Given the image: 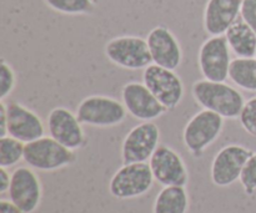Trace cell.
Listing matches in <instances>:
<instances>
[{"instance_id": "obj_1", "label": "cell", "mask_w": 256, "mask_h": 213, "mask_svg": "<svg viewBox=\"0 0 256 213\" xmlns=\"http://www.w3.org/2000/svg\"><path fill=\"white\" fill-rule=\"evenodd\" d=\"M192 95L202 109L216 112L224 119H239L245 105L244 95L226 81L196 80L192 86Z\"/></svg>"}, {"instance_id": "obj_2", "label": "cell", "mask_w": 256, "mask_h": 213, "mask_svg": "<svg viewBox=\"0 0 256 213\" xmlns=\"http://www.w3.org/2000/svg\"><path fill=\"white\" fill-rule=\"evenodd\" d=\"M224 126V117L210 110H200L182 130L184 146L192 156L200 157L222 136Z\"/></svg>"}, {"instance_id": "obj_3", "label": "cell", "mask_w": 256, "mask_h": 213, "mask_svg": "<svg viewBox=\"0 0 256 213\" xmlns=\"http://www.w3.org/2000/svg\"><path fill=\"white\" fill-rule=\"evenodd\" d=\"M24 161L35 171L54 172L76 161V154L50 136L25 144Z\"/></svg>"}, {"instance_id": "obj_4", "label": "cell", "mask_w": 256, "mask_h": 213, "mask_svg": "<svg viewBox=\"0 0 256 213\" xmlns=\"http://www.w3.org/2000/svg\"><path fill=\"white\" fill-rule=\"evenodd\" d=\"M75 114L82 125L99 129L118 126L129 115L122 101L106 95H90L82 99Z\"/></svg>"}, {"instance_id": "obj_5", "label": "cell", "mask_w": 256, "mask_h": 213, "mask_svg": "<svg viewBox=\"0 0 256 213\" xmlns=\"http://www.w3.org/2000/svg\"><path fill=\"white\" fill-rule=\"evenodd\" d=\"M105 56L124 70H145L152 64L146 39L136 35H122L110 39L105 45Z\"/></svg>"}, {"instance_id": "obj_6", "label": "cell", "mask_w": 256, "mask_h": 213, "mask_svg": "<svg viewBox=\"0 0 256 213\" xmlns=\"http://www.w3.org/2000/svg\"><path fill=\"white\" fill-rule=\"evenodd\" d=\"M155 180L149 162L122 164L109 182V192L118 200H132L150 191Z\"/></svg>"}, {"instance_id": "obj_7", "label": "cell", "mask_w": 256, "mask_h": 213, "mask_svg": "<svg viewBox=\"0 0 256 213\" xmlns=\"http://www.w3.org/2000/svg\"><path fill=\"white\" fill-rule=\"evenodd\" d=\"M142 82L168 111L176 109L185 96L184 82L175 70L152 64L142 70Z\"/></svg>"}, {"instance_id": "obj_8", "label": "cell", "mask_w": 256, "mask_h": 213, "mask_svg": "<svg viewBox=\"0 0 256 213\" xmlns=\"http://www.w3.org/2000/svg\"><path fill=\"white\" fill-rule=\"evenodd\" d=\"M232 54L225 35L208 37L198 54V65L202 77L210 81L229 80Z\"/></svg>"}, {"instance_id": "obj_9", "label": "cell", "mask_w": 256, "mask_h": 213, "mask_svg": "<svg viewBox=\"0 0 256 213\" xmlns=\"http://www.w3.org/2000/svg\"><path fill=\"white\" fill-rule=\"evenodd\" d=\"M162 132L154 121L140 122L132 127L122 144V164L149 162L160 146Z\"/></svg>"}, {"instance_id": "obj_10", "label": "cell", "mask_w": 256, "mask_h": 213, "mask_svg": "<svg viewBox=\"0 0 256 213\" xmlns=\"http://www.w3.org/2000/svg\"><path fill=\"white\" fill-rule=\"evenodd\" d=\"M254 151L242 145L232 144L222 147L214 156L210 166V179L218 187H229L240 181L245 164Z\"/></svg>"}, {"instance_id": "obj_11", "label": "cell", "mask_w": 256, "mask_h": 213, "mask_svg": "<svg viewBox=\"0 0 256 213\" xmlns=\"http://www.w3.org/2000/svg\"><path fill=\"white\" fill-rule=\"evenodd\" d=\"M122 101L128 114L139 121H155L168 112L149 87L140 81H129L122 89Z\"/></svg>"}, {"instance_id": "obj_12", "label": "cell", "mask_w": 256, "mask_h": 213, "mask_svg": "<svg viewBox=\"0 0 256 213\" xmlns=\"http://www.w3.org/2000/svg\"><path fill=\"white\" fill-rule=\"evenodd\" d=\"M46 129L50 137L72 151L86 146L88 139L82 124L76 114L69 109L58 106L49 112L46 117Z\"/></svg>"}, {"instance_id": "obj_13", "label": "cell", "mask_w": 256, "mask_h": 213, "mask_svg": "<svg viewBox=\"0 0 256 213\" xmlns=\"http://www.w3.org/2000/svg\"><path fill=\"white\" fill-rule=\"evenodd\" d=\"M155 182L168 186H185L189 182V171L182 157L168 145H160L149 160Z\"/></svg>"}, {"instance_id": "obj_14", "label": "cell", "mask_w": 256, "mask_h": 213, "mask_svg": "<svg viewBox=\"0 0 256 213\" xmlns=\"http://www.w3.org/2000/svg\"><path fill=\"white\" fill-rule=\"evenodd\" d=\"M9 200L25 213L39 209L42 199V185L34 169L19 166L12 172V184L8 191Z\"/></svg>"}, {"instance_id": "obj_15", "label": "cell", "mask_w": 256, "mask_h": 213, "mask_svg": "<svg viewBox=\"0 0 256 213\" xmlns=\"http://www.w3.org/2000/svg\"><path fill=\"white\" fill-rule=\"evenodd\" d=\"M152 64L176 70L182 62V49L176 35L165 25L152 27L146 36Z\"/></svg>"}, {"instance_id": "obj_16", "label": "cell", "mask_w": 256, "mask_h": 213, "mask_svg": "<svg viewBox=\"0 0 256 213\" xmlns=\"http://www.w3.org/2000/svg\"><path fill=\"white\" fill-rule=\"evenodd\" d=\"M8 135L24 144L45 136V125L39 115L18 101L6 104Z\"/></svg>"}, {"instance_id": "obj_17", "label": "cell", "mask_w": 256, "mask_h": 213, "mask_svg": "<svg viewBox=\"0 0 256 213\" xmlns=\"http://www.w3.org/2000/svg\"><path fill=\"white\" fill-rule=\"evenodd\" d=\"M242 0H208L202 16L204 30L210 36L225 35L240 19Z\"/></svg>"}, {"instance_id": "obj_18", "label": "cell", "mask_w": 256, "mask_h": 213, "mask_svg": "<svg viewBox=\"0 0 256 213\" xmlns=\"http://www.w3.org/2000/svg\"><path fill=\"white\" fill-rule=\"evenodd\" d=\"M225 37L230 50L236 57L256 56V32L242 17L229 27Z\"/></svg>"}, {"instance_id": "obj_19", "label": "cell", "mask_w": 256, "mask_h": 213, "mask_svg": "<svg viewBox=\"0 0 256 213\" xmlns=\"http://www.w3.org/2000/svg\"><path fill=\"white\" fill-rule=\"evenodd\" d=\"M190 206L189 194L185 186L162 187L155 197L152 213H188Z\"/></svg>"}, {"instance_id": "obj_20", "label": "cell", "mask_w": 256, "mask_h": 213, "mask_svg": "<svg viewBox=\"0 0 256 213\" xmlns=\"http://www.w3.org/2000/svg\"><path fill=\"white\" fill-rule=\"evenodd\" d=\"M229 80L238 89L256 92V56L232 59Z\"/></svg>"}, {"instance_id": "obj_21", "label": "cell", "mask_w": 256, "mask_h": 213, "mask_svg": "<svg viewBox=\"0 0 256 213\" xmlns=\"http://www.w3.org/2000/svg\"><path fill=\"white\" fill-rule=\"evenodd\" d=\"M25 144L12 136L0 137V167L10 169L24 160Z\"/></svg>"}, {"instance_id": "obj_22", "label": "cell", "mask_w": 256, "mask_h": 213, "mask_svg": "<svg viewBox=\"0 0 256 213\" xmlns=\"http://www.w3.org/2000/svg\"><path fill=\"white\" fill-rule=\"evenodd\" d=\"M54 11L65 15L90 14L94 10V0H44Z\"/></svg>"}, {"instance_id": "obj_23", "label": "cell", "mask_w": 256, "mask_h": 213, "mask_svg": "<svg viewBox=\"0 0 256 213\" xmlns=\"http://www.w3.org/2000/svg\"><path fill=\"white\" fill-rule=\"evenodd\" d=\"M16 86V74L12 65L2 60L0 65V100L5 101Z\"/></svg>"}, {"instance_id": "obj_24", "label": "cell", "mask_w": 256, "mask_h": 213, "mask_svg": "<svg viewBox=\"0 0 256 213\" xmlns=\"http://www.w3.org/2000/svg\"><path fill=\"white\" fill-rule=\"evenodd\" d=\"M239 121L246 134L256 137V96L245 101Z\"/></svg>"}, {"instance_id": "obj_25", "label": "cell", "mask_w": 256, "mask_h": 213, "mask_svg": "<svg viewBox=\"0 0 256 213\" xmlns=\"http://www.w3.org/2000/svg\"><path fill=\"white\" fill-rule=\"evenodd\" d=\"M240 184L248 196H252L256 192V152L252 155V157L245 164L240 176Z\"/></svg>"}, {"instance_id": "obj_26", "label": "cell", "mask_w": 256, "mask_h": 213, "mask_svg": "<svg viewBox=\"0 0 256 213\" xmlns=\"http://www.w3.org/2000/svg\"><path fill=\"white\" fill-rule=\"evenodd\" d=\"M240 17L256 32V0H242Z\"/></svg>"}, {"instance_id": "obj_27", "label": "cell", "mask_w": 256, "mask_h": 213, "mask_svg": "<svg viewBox=\"0 0 256 213\" xmlns=\"http://www.w3.org/2000/svg\"><path fill=\"white\" fill-rule=\"evenodd\" d=\"M8 136L6 102L0 100V137Z\"/></svg>"}, {"instance_id": "obj_28", "label": "cell", "mask_w": 256, "mask_h": 213, "mask_svg": "<svg viewBox=\"0 0 256 213\" xmlns=\"http://www.w3.org/2000/svg\"><path fill=\"white\" fill-rule=\"evenodd\" d=\"M10 184H12V174L5 167H0V194H6L10 189Z\"/></svg>"}, {"instance_id": "obj_29", "label": "cell", "mask_w": 256, "mask_h": 213, "mask_svg": "<svg viewBox=\"0 0 256 213\" xmlns=\"http://www.w3.org/2000/svg\"><path fill=\"white\" fill-rule=\"evenodd\" d=\"M0 213H25L22 210L15 204H12L10 200H2L0 201Z\"/></svg>"}]
</instances>
